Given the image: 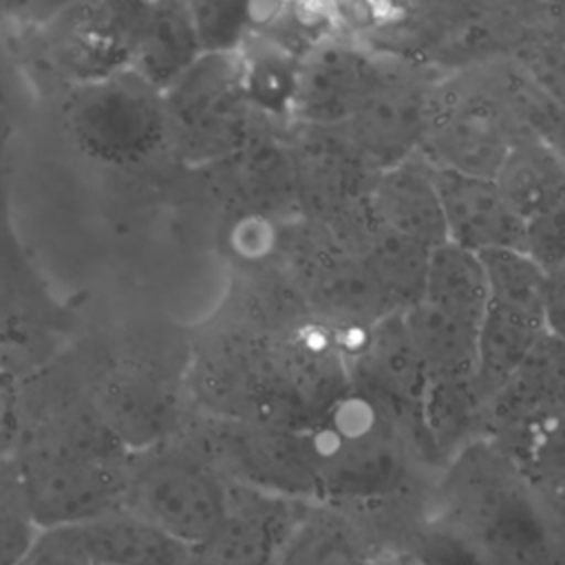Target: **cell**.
I'll return each instance as SVG.
<instances>
[{"label":"cell","mask_w":565,"mask_h":565,"mask_svg":"<svg viewBox=\"0 0 565 565\" xmlns=\"http://www.w3.org/2000/svg\"><path fill=\"white\" fill-rule=\"evenodd\" d=\"M79 532L93 565H181L192 552L124 505L79 523Z\"/></svg>","instance_id":"5bb4252c"},{"label":"cell","mask_w":565,"mask_h":565,"mask_svg":"<svg viewBox=\"0 0 565 565\" xmlns=\"http://www.w3.org/2000/svg\"><path fill=\"white\" fill-rule=\"evenodd\" d=\"M545 333L543 322L488 302L477 340V384L486 402L512 380Z\"/></svg>","instance_id":"d6986e66"},{"label":"cell","mask_w":565,"mask_h":565,"mask_svg":"<svg viewBox=\"0 0 565 565\" xmlns=\"http://www.w3.org/2000/svg\"><path fill=\"white\" fill-rule=\"evenodd\" d=\"M377 547L355 516L311 503L276 565H371Z\"/></svg>","instance_id":"9a60e30c"},{"label":"cell","mask_w":565,"mask_h":565,"mask_svg":"<svg viewBox=\"0 0 565 565\" xmlns=\"http://www.w3.org/2000/svg\"><path fill=\"white\" fill-rule=\"evenodd\" d=\"M380 64L373 44L322 38L300 60L294 110L316 128H342L358 110Z\"/></svg>","instance_id":"52a82bcc"},{"label":"cell","mask_w":565,"mask_h":565,"mask_svg":"<svg viewBox=\"0 0 565 565\" xmlns=\"http://www.w3.org/2000/svg\"><path fill=\"white\" fill-rule=\"evenodd\" d=\"M40 534L11 457L0 459V565H18Z\"/></svg>","instance_id":"484cf974"},{"label":"cell","mask_w":565,"mask_h":565,"mask_svg":"<svg viewBox=\"0 0 565 565\" xmlns=\"http://www.w3.org/2000/svg\"><path fill=\"white\" fill-rule=\"evenodd\" d=\"M439 75L428 64L380 51V64L366 95L340 128L373 174L419 154Z\"/></svg>","instance_id":"5b68a950"},{"label":"cell","mask_w":565,"mask_h":565,"mask_svg":"<svg viewBox=\"0 0 565 565\" xmlns=\"http://www.w3.org/2000/svg\"><path fill=\"white\" fill-rule=\"evenodd\" d=\"M364 201L384 227L430 249L448 243L444 212L430 168L419 154L377 172L364 194Z\"/></svg>","instance_id":"30bf717a"},{"label":"cell","mask_w":565,"mask_h":565,"mask_svg":"<svg viewBox=\"0 0 565 565\" xmlns=\"http://www.w3.org/2000/svg\"><path fill=\"white\" fill-rule=\"evenodd\" d=\"M115 77L113 84L97 86L79 106V124L90 141H99V148L124 150L130 148V141H143L150 135V126L154 124V113L148 108V99L141 88L143 79L139 77L135 88L119 84Z\"/></svg>","instance_id":"44dd1931"},{"label":"cell","mask_w":565,"mask_h":565,"mask_svg":"<svg viewBox=\"0 0 565 565\" xmlns=\"http://www.w3.org/2000/svg\"><path fill=\"white\" fill-rule=\"evenodd\" d=\"M181 565H210L201 554H196V552H190V556L181 563Z\"/></svg>","instance_id":"d6a6232c"},{"label":"cell","mask_w":565,"mask_h":565,"mask_svg":"<svg viewBox=\"0 0 565 565\" xmlns=\"http://www.w3.org/2000/svg\"><path fill=\"white\" fill-rule=\"evenodd\" d=\"M545 324H547V333L565 340V278L561 276H552V282H550Z\"/></svg>","instance_id":"f546056e"},{"label":"cell","mask_w":565,"mask_h":565,"mask_svg":"<svg viewBox=\"0 0 565 565\" xmlns=\"http://www.w3.org/2000/svg\"><path fill=\"white\" fill-rule=\"evenodd\" d=\"M309 505L234 481L218 532L196 554L210 565H276Z\"/></svg>","instance_id":"ba28073f"},{"label":"cell","mask_w":565,"mask_h":565,"mask_svg":"<svg viewBox=\"0 0 565 565\" xmlns=\"http://www.w3.org/2000/svg\"><path fill=\"white\" fill-rule=\"evenodd\" d=\"M521 252L550 278L565 267V194L523 223Z\"/></svg>","instance_id":"4316f807"},{"label":"cell","mask_w":565,"mask_h":565,"mask_svg":"<svg viewBox=\"0 0 565 565\" xmlns=\"http://www.w3.org/2000/svg\"><path fill=\"white\" fill-rule=\"evenodd\" d=\"M11 459L40 530L79 525L124 505L130 450L97 417L22 437Z\"/></svg>","instance_id":"7a4b0ae2"},{"label":"cell","mask_w":565,"mask_h":565,"mask_svg":"<svg viewBox=\"0 0 565 565\" xmlns=\"http://www.w3.org/2000/svg\"><path fill=\"white\" fill-rule=\"evenodd\" d=\"M419 300L468 322L481 327L488 309L490 291L481 256L444 243L433 249L424 296Z\"/></svg>","instance_id":"ffe728a7"},{"label":"cell","mask_w":565,"mask_h":565,"mask_svg":"<svg viewBox=\"0 0 565 565\" xmlns=\"http://www.w3.org/2000/svg\"><path fill=\"white\" fill-rule=\"evenodd\" d=\"M18 565H93L79 525L40 530L31 550Z\"/></svg>","instance_id":"83f0119b"},{"label":"cell","mask_w":565,"mask_h":565,"mask_svg":"<svg viewBox=\"0 0 565 565\" xmlns=\"http://www.w3.org/2000/svg\"><path fill=\"white\" fill-rule=\"evenodd\" d=\"M479 256L488 278V302L545 324L552 278L521 249H494Z\"/></svg>","instance_id":"7402d4cb"},{"label":"cell","mask_w":565,"mask_h":565,"mask_svg":"<svg viewBox=\"0 0 565 565\" xmlns=\"http://www.w3.org/2000/svg\"><path fill=\"white\" fill-rule=\"evenodd\" d=\"M399 547L422 565H565V530L492 437L437 472Z\"/></svg>","instance_id":"6da1fadb"},{"label":"cell","mask_w":565,"mask_h":565,"mask_svg":"<svg viewBox=\"0 0 565 565\" xmlns=\"http://www.w3.org/2000/svg\"><path fill=\"white\" fill-rule=\"evenodd\" d=\"M371 565H422L413 552L406 547H377Z\"/></svg>","instance_id":"4dcf8cb0"},{"label":"cell","mask_w":565,"mask_h":565,"mask_svg":"<svg viewBox=\"0 0 565 565\" xmlns=\"http://www.w3.org/2000/svg\"><path fill=\"white\" fill-rule=\"evenodd\" d=\"M188 9L201 53L230 55L271 20L276 4L194 2Z\"/></svg>","instance_id":"cb8c5ba5"},{"label":"cell","mask_w":565,"mask_h":565,"mask_svg":"<svg viewBox=\"0 0 565 565\" xmlns=\"http://www.w3.org/2000/svg\"><path fill=\"white\" fill-rule=\"evenodd\" d=\"M556 276H561V278H565V267H563V269H561V271H558V274H556Z\"/></svg>","instance_id":"836d02e7"},{"label":"cell","mask_w":565,"mask_h":565,"mask_svg":"<svg viewBox=\"0 0 565 565\" xmlns=\"http://www.w3.org/2000/svg\"><path fill=\"white\" fill-rule=\"evenodd\" d=\"M541 20L565 42V2H543L539 4Z\"/></svg>","instance_id":"1f68e13d"},{"label":"cell","mask_w":565,"mask_h":565,"mask_svg":"<svg viewBox=\"0 0 565 565\" xmlns=\"http://www.w3.org/2000/svg\"><path fill=\"white\" fill-rule=\"evenodd\" d=\"M335 333L340 335L347 355L351 386L395 411L415 426L424 439L419 406L428 377L404 327L402 311L391 313L366 329Z\"/></svg>","instance_id":"8992f818"},{"label":"cell","mask_w":565,"mask_h":565,"mask_svg":"<svg viewBox=\"0 0 565 565\" xmlns=\"http://www.w3.org/2000/svg\"><path fill=\"white\" fill-rule=\"evenodd\" d=\"M234 481L199 444L172 439L130 452L124 508L196 552L218 532Z\"/></svg>","instance_id":"3957f363"},{"label":"cell","mask_w":565,"mask_h":565,"mask_svg":"<svg viewBox=\"0 0 565 565\" xmlns=\"http://www.w3.org/2000/svg\"><path fill=\"white\" fill-rule=\"evenodd\" d=\"M404 327L428 380L477 377L479 327L468 324L426 300L402 311Z\"/></svg>","instance_id":"2e32d148"},{"label":"cell","mask_w":565,"mask_h":565,"mask_svg":"<svg viewBox=\"0 0 565 565\" xmlns=\"http://www.w3.org/2000/svg\"><path fill=\"white\" fill-rule=\"evenodd\" d=\"M543 413H565V340L545 333L486 404L488 437Z\"/></svg>","instance_id":"8fae6325"},{"label":"cell","mask_w":565,"mask_h":565,"mask_svg":"<svg viewBox=\"0 0 565 565\" xmlns=\"http://www.w3.org/2000/svg\"><path fill=\"white\" fill-rule=\"evenodd\" d=\"M201 55L188 4H137L130 71L148 86L179 79Z\"/></svg>","instance_id":"7c38bea8"},{"label":"cell","mask_w":565,"mask_h":565,"mask_svg":"<svg viewBox=\"0 0 565 565\" xmlns=\"http://www.w3.org/2000/svg\"><path fill=\"white\" fill-rule=\"evenodd\" d=\"M527 132L499 95L488 62L441 73L419 157L441 170L492 177Z\"/></svg>","instance_id":"277c9868"},{"label":"cell","mask_w":565,"mask_h":565,"mask_svg":"<svg viewBox=\"0 0 565 565\" xmlns=\"http://www.w3.org/2000/svg\"><path fill=\"white\" fill-rule=\"evenodd\" d=\"M505 57L565 108V42L541 20L539 4H523Z\"/></svg>","instance_id":"603a6c76"},{"label":"cell","mask_w":565,"mask_h":565,"mask_svg":"<svg viewBox=\"0 0 565 565\" xmlns=\"http://www.w3.org/2000/svg\"><path fill=\"white\" fill-rule=\"evenodd\" d=\"M428 168L441 203L448 243L475 254L521 249L523 223L492 177Z\"/></svg>","instance_id":"9c48e42d"},{"label":"cell","mask_w":565,"mask_h":565,"mask_svg":"<svg viewBox=\"0 0 565 565\" xmlns=\"http://www.w3.org/2000/svg\"><path fill=\"white\" fill-rule=\"evenodd\" d=\"M355 254L364 258L395 311L408 309L424 296L433 249L384 227L371 210Z\"/></svg>","instance_id":"e0dca14e"},{"label":"cell","mask_w":565,"mask_h":565,"mask_svg":"<svg viewBox=\"0 0 565 565\" xmlns=\"http://www.w3.org/2000/svg\"><path fill=\"white\" fill-rule=\"evenodd\" d=\"M15 428H18V419H15L13 373L7 364L0 362V459L13 455L18 446Z\"/></svg>","instance_id":"f1b7e54d"},{"label":"cell","mask_w":565,"mask_h":565,"mask_svg":"<svg viewBox=\"0 0 565 565\" xmlns=\"http://www.w3.org/2000/svg\"><path fill=\"white\" fill-rule=\"evenodd\" d=\"M494 183L525 223L565 194V157L550 143L525 135L508 152Z\"/></svg>","instance_id":"ac0fdd59"},{"label":"cell","mask_w":565,"mask_h":565,"mask_svg":"<svg viewBox=\"0 0 565 565\" xmlns=\"http://www.w3.org/2000/svg\"><path fill=\"white\" fill-rule=\"evenodd\" d=\"M256 35L254 49L245 55V88L265 108L294 110L300 60L291 55L287 44L267 40L260 31Z\"/></svg>","instance_id":"d4e9b609"},{"label":"cell","mask_w":565,"mask_h":565,"mask_svg":"<svg viewBox=\"0 0 565 565\" xmlns=\"http://www.w3.org/2000/svg\"><path fill=\"white\" fill-rule=\"evenodd\" d=\"M565 530V413H543L492 435Z\"/></svg>","instance_id":"4fadbf2b"}]
</instances>
